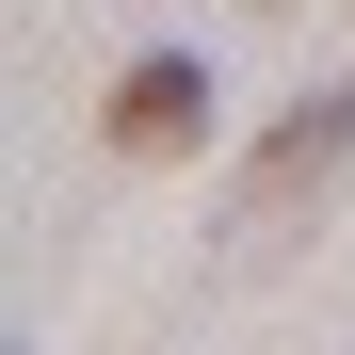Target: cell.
Instances as JSON below:
<instances>
[{
	"label": "cell",
	"instance_id": "6da1fadb",
	"mask_svg": "<svg viewBox=\"0 0 355 355\" xmlns=\"http://www.w3.org/2000/svg\"><path fill=\"white\" fill-rule=\"evenodd\" d=\"M323 178H355V81H323V97L259 146V178H243V243H291V226L323 210Z\"/></svg>",
	"mask_w": 355,
	"mask_h": 355
},
{
	"label": "cell",
	"instance_id": "7a4b0ae2",
	"mask_svg": "<svg viewBox=\"0 0 355 355\" xmlns=\"http://www.w3.org/2000/svg\"><path fill=\"white\" fill-rule=\"evenodd\" d=\"M113 146H130V162H194L210 146V65H194V49H146V65L113 81Z\"/></svg>",
	"mask_w": 355,
	"mask_h": 355
}]
</instances>
